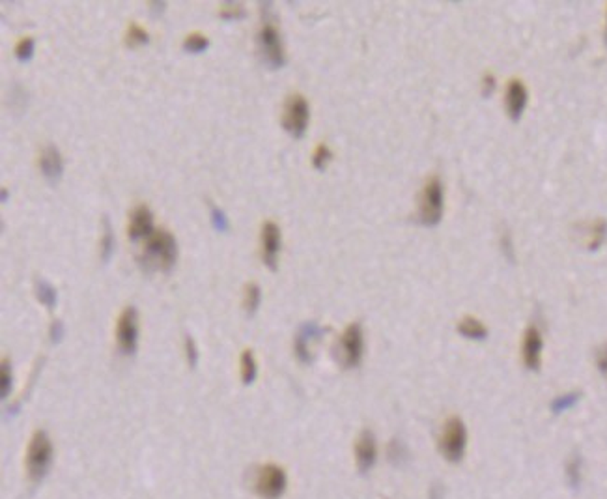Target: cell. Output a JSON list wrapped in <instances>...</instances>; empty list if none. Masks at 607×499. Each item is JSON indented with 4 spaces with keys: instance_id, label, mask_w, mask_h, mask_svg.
<instances>
[{
    "instance_id": "obj_17",
    "label": "cell",
    "mask_w": 607,
    "mask_h": 499,
    "mask_svg": "<svg viewBox=\"0 0 607 499\" xmlns=\"http://www.w3.org/2000/svg\"><path fill=\"white\" fill-rule=\"evenodd\" d=\"M458 333L464 335L465 339H473V340H484L488 337V330L486 325L477 318H462L458 324Z\"/></svg>"
},
{
    "instance_id": "obj_32",
    "label": "cell",
    "mask_w": 607,
    "mask_h": 499,
    "mask_svg": "<svg viewBox=\"0 0 607 499\" xmlns=\"http://www.w3.org/2000/svg\"><path fill=\"white\" fill-rule=\"evenodd\" d=\"M185 354H187V361H189V365L191 366L196 365V361H199V350H196V346H194V340L191 339L189 335L185 337Z\"/></svg>"
},
{
    "instance_id": "obj_14",
    "label": "cell",
    "mask_w": 607,
    "mask_h": 499,
    "mask_svg": "<svg viewBox=\"0 0 607 499\" xmlns=\"http://www.w3.org/2000/svg\"><path fill=\"white\" fill-rule=\"evenodd\" d=\"M542 346H544V342H542L540 331L536 330L535 325H531V327L525 331V337H523V348H521L523 363H525L527 369H531V371H538V369H540Z\"/></svg>"
},
{
    "instance_id": "obj_25",
    "label": "cell",
    "mask_w": 607,
    "mask_h": 499,
    "mask_svg": "<svg viewBox=\"0 0 607 499\" xmlns=\"http://www.w3.org/2000/svg\"><path fill=\"white\" fill-rule=\"evenodd\" d=\"M567 478H568V483H570V486H574V488H577L579 483H581V460H579L577 454H574V456L568 460Z\"/></svg>"
},
{
    "instance_id": "obj_8",
    "label": "cell",
    "mask_w": 607,
    "mask_h": 499,
    "mask_svg": "<svg viewBox=\"0 0 607 499\" xmlns=\"http://www.w3.org/2000/svg\"><path fill=\"white\" fill-rule=\"evenodd\" d=\"M116 342L126 355L135 354L138 344V313L135 307H126L116 324Z\"/></svg>"
},
{
    "instance_id": "obj_29",
    "label": "cell",
    "mask_w": 607,
    "mask_h": 499,
    "mask_svg": "<svg viewBox=\"0 0 607 499\" xmlns=\"http://www.w3.org/2000/svg\"><path fill=\"white\" fill-rule=\"evenodd\" d=\"M219 16L223 17V19H241V17H245V10H243V6L241 4H223V10L219 11Z\"/></svg>"
},
{
    "instance_id": "obj_9",
    "label": "cell",
    "mask_w": 607,
    "mask_h": 499,
    "mask_svg": "<svg viewBox=\"0 0 607 499\" xmlns=\"http://www.w3.org/2000/svg\"><path fill=\"white\" fill-rule=\"evenodd\" d=\"M256 492L264 499H277L284 494L286 490V473L284 469L275 466V464H267L264 468L258 469L255 481Z\"/></svg>"
},
{
    "instance_id": "obj_7",
    "label": "cell",
    "mask_w": 607,
    "mask_h": 499,
    "mask_svg": "<svg viewBox=\"0 0 607 499\" xmlns=\"http://www.w3.org/2000/svg\"><path fill=\"white\" fill-rule=\"evenodd\" d=\"M258 45H260V52L264 62L269 67H282L286 62L284 49H282L281 34L275 23L266 21L262 25L260 34H258Z\"/></svg>"
},
{
    "instance_id": "obj_6",
    "label": "cell",
    "mask_w": 607,
    "mask_h": 499,
    "mask_svg": "<svg viewBox=\"0 0 607 499\" xmlns=\"http://www.w3.org/2000/svg\"><path fill=\"white\" fill-rule=\"evenodd\" d=\"M308 118H311L308 103H306V99L303 98L301 94H294V96L286 99L284 114H282V128L291 137L301 139L306 131V125H308Z\"/></svg>"
},
{
    "instance_id": "obj_35",
    "label": "cell",
    "mask_w": 607,
    "mask_h": 499,
    "mask_svg": "<svg viewBox=\"0 0 607 499\" xmlns=\"http://www.w3.org/2000/svg\"><path fill=\"white\" fill-rule=\"evenodd\" d=\"M482 83H484V88H482V94H484V96H490V94L494 92V88H495L494 75H486L484 81H482Z\"/></svg>"
},
{
    "instance_id": "obj_3",
    "label": "cell",
    "mask_w": 607,
    "mask_h": 499,
    "mask_svg": "<svg viewBox=\"0 0 607 499\" xmlns=\"http://www.w3.org/2000/svg\"><path fill=\"white\" fill-rule=\"evenodd\" d=\"M443 217V184L438 176L430 178L421 193L418 219L424 227H435Z\"/></svg>"
},
{
    "instance_id": "obj_2",
    "label": "cell",
    "mask_w": 607,
    "mask_h": 499,
    "mask_svg": "<svg viewBox=\"0 0 607 499\" xmlns=\"http://www.w3.org/2000/svg\"><path fill=\"white\" fill-rule=\"evenodd\" d=\"M52 462V443L43 430L32 436L26 449V473L30 481H41L45 477Z\"/></svg>"
},
{
    "instance_id": "obj_26",
    "label": "cell",
    "mask_w": 607,
    "mask_h": 499,
    "mask_svg": "<svg viewBox=\"0 0 607 499\" xmlns=\"http://www.w3.org/2000/svg\"><path fill=\"white\" fill-rule=\"evenodd\" d=\"M209 45L208 38L204 36V34H189V36L184 40V49L187 52H202L206 51Z\"/></svg>"
},
{
    "instance_id": "obj_20",
    "label": "cell",
    "mask_w": 607,
    "mask_h": 499,
    "mask_svg": "<svg viewBox=\"0 0 607 499\" xmlns=\"http://www.w3.org/2000/svg\"><path fill=\"white\" fill-rule=\"evenodd\" d=\"M260 301H262L260 286H258L256 283L247 284L245 293H243V309H245V313L249 314V316L258 310V305H260Z\"/></svg>"
},
{
    "instance_id": "obj_33",
    "label": "cell",
    "mask_w": 607,
    "mask_h": 499,
    "mask_svg": "<svg viewBox=\"0 0 607 499\" xmlns=\"http://www.w3.org/2000/svg\"><path fill=\"white\" fill-rule=\"evenodd\" d=\"M501 247H503V254H505L511 262H514V247H512V237L508 232H505V234L501 236Z\"/></svg>"
},
{
    "instance_id": "obj_36",
    "label": "cell",
    "mask_w": 607,
    "mask_h": 499,
    "mask_svg": "<svg viewBox=\"0 0 607 499\" xmlns=\"http://www.w3.org/2000/svg\"><path fill=\"white\" fill-rule=\"evenodd\" d=\"M62 333H64V327H62V324L58 322V320H55V324H52L51 327V339L52 342H58L62 337Z\"/></svg>"
},
{
    "instance_id": "obj_22",
    "label": "cell",
    "mask_w": 607,
    "mask_h": 499,
    "mask_svg": "<svg viewBox=\"0 0 607 499\" xmlns=\"http://www.w3.org/2000/svg\"><path fill=\"white\" fill-rule=\"evenodd\" d=\"M256 359L255 354L250 350H245L241 354V380L245 386H250L256 378Z\"/></svg>"
},
{
    "instance_id": "obj_28",
    "label": "cell",
    "mask_w": 607,
    "mask_h": 499,
    "mask_svg": "<svg viewBox=\"0 0 607 499\" xmlns=\"http://www.w3.org/2000/svg\"><path fill=\"white\" fill-rule=\"evenodd\" d=\"M329 159H331V150L327 148L325 145H320L316 152H314V155H312V165H314V169L323 170L327 163H329Z\"/></svg>"
},
{
    "instance_id": "obj_27",
    "label": "cell",
    "mask_w": 607,
    "mask_h": 499,
    "mask_svg": "<svg viewBox=\"0 0 607 499\" xmlns=\"http://www.w3.org/2000/svg\"><path fill=\"white\" fill-rule=\"evenodd\" d=\"M16 57L19 62H30L34 57V40L32 38H23L16 47Z\"/></svg>"
},
{
    "instance_id": "obj_4",
    "label": "cell",
    "mask_w": 607,
    "mask_h": 499,
    "mask_svg": "<svg viewBox=\"0 0 607 499\" xmlns=\"http://www.w3.org/2000/svg\"><path fill=\"white\" fill-rule=\"evenodd\" d=\"M465 445H467V430L464 421L458 417H450L439 436V451L449 462H460L464 458Z\"/></svg>"
},
{
    "instance_id": "obj_23",
    "label": "cell",
    "mask_w": 607,
    "mask_h": 499,
    "mask_svg": "<svg viewBox=\"0 0 607 499\" xmlns=\"http://www.w3.org/2000/svg\"><path fill=\"white\" fill-rule=\"evenodd\" d=\"M579 398H581V393H567V395L557 396L555 400L551 402V410H553V413L567 412V410L576 406Z\"/></svg>"
},
{
    "instance_id": "obj_24",
    "label": "cell",
    "mask_w": 607,
    "mask_h": 499,
    "mask_svg": "<svg viewBox=\"0 0 607 499\" xmlns=\"http://www.w3.org/2000/svg\"><path fill=\"white\" fill-rule=\"evenodd\" d=\"M144 43H148V32L140 28L137 23H131L128 28V34H126V45L135 49V47L144 45Z\"/></svg>"
},
{
    "instance_id": "obj_34",
    "label": "cell",
    "mask_w": 607,
    "mask_h": 499,
    "mask_svg": "<svg viewBox=\"0 0 607 499\" xmlns=\"http://www.w3.org/2000/svg\"><path fill=\"white\" fill-rule=\"evenodd\" d=\"M596 366L598 371L607 378V344L596 352Z\"/></svg>"
},
{
    "instance_id": "obj_13",
    "label": "cell",
    "mask_w": 607,
    "mask_h": 499,
    "mask_svg": "<svg viewBox=\"0 0 607 499\" xmlns=\"http://www.w3.org/2000/svg\"><path fill=\"white\" fill-rule=\"evenodd\" d=\"M40 170L43 178L52 186L60 181L62 174H64V161H62V155L57 146L49 145L43 148L40 155Z\"/></svg>"
},
{
    "instance_id": "obj_1",
    "label": "cell",
    "mask_w": 607,
    "mask_h": 499,
    "mask_svg": "<svg viewBox=\"0 0 607 499\" xmlns=\"http://www.w3.org/2000/svg\"><path fill=\"white\" fill-rule=\"evenodd\" d=\"M138 262L146 271H170L176 262V240L170 232L159 228L146 240Z\"/></svg>"
},
{
    "instance_id": "obj_21",
    "label": "cell",
    "mask_w": 607,
    "mask_h": 499,
    "mask_svg": "<svg viewBox=\"0 0 607 499\" xmlns=\"http://www.w3.org/2000/svg\"><path fill=\"white\" fill-rule=\"evenodd\" d=\"M36 296L47 309H52L57 305V290L52 288L45 279H36Z\"/></svg>"
},
{
    "instance_id": "obj_10",
    "label": "cell",
    "mask_w": 607,
    "mask_h": 499,
    "mask_svg": "<svg viewBox=\"0 0 607 499\" xmlns=\"http://www.w3.org/2000/svg\"><path fill=\"white\" fill-rule=\"evenodd\" d=\"M279 251H281V228L273 221H266L262 227V260L271 271L277 269Z\"/></svg>"
},
{
    "instance_id": "obj_16",
    "label": "cell",
    "mask_w": 607,
    "mask_h": 499,
    "mask_svg": "<svg viewBox=\"0 0 607 499\" xmlns=\"http://www.w3.org/2000/svg\"><path fill=\"white\" fill-rule=\"evenodd\" d=\"M323 330L314 322H308L299 330L296 337V355L297 359L301 363H311L312 355H311V344L314 340H318L322 337Z\"/></svg>"
},
{
    "instance_id": "obj_31",
    "label": "cell",
    "mask_w": 607,
    "mask_h": 499,
    "mask_svg": "<svg viewBox=\"0 0 607 499\" xmlns=\"http://www.w3.org/2000/svg\"><path fill=\"white\" fill-rule=\"evenodd\" d=\"M11 389V371H10V363L4 361L2 363V387H0V393H2V398L8 396Z\"/></svg>"
},
{
    "instance_id": "obj_15",
    "label": "cell",
    "mask_w": 607,
    "mask_h": 499,
    "mask_svg": "<svg viewBox=\"0 0 607 499\" xmlns=\"http://www.w3.org/2000/svg\"><path fill=\"white\" fill-rule=\"evenodd\" d=\"M378 458V447H376V437L370 430H364V432L359 436L357 443H355V460H357V466L361 471H368L372 468L374 462Z\"/></svg>"
},
{
    "instance_id": "obj_18",
    "label": "cell",
    "mask_w": 607,
    "mask_h": 499,
    "mask_svg": "<svg viewBox=\"0 0 607 499\" xmlns=\"http://www.w3.org/2000/svg\"><path fill=\"white\" fill-rule=\"evenodd\" d=\"M607 237V223L603 219H596L592 223L591 228H589V240H587V249L589 251H598L602 247V243L606 242Z\"/></svg>"
},
{
    "instance_id": "obj_11",
    "label": "cell",
    "mask_w": 607,
    "mask_h": 499,
    "mask_svg": "<svg viewBox=\"0 0 607 499\" xmlns=\"http://www.w3.org/2000/svg\"><path fill=\"white\" fill-rule=\"evenodd\" d=\"M527 99H529V96H527L525 84L521 83L520 79H512L511 83H508V88H506L505 98L506 114L511 116L512 122H518V120L523 116V111H525L527 107Z\"/></svg>"
},
{
    "instance_id": "obj_5",
    "label": "cell",
    "mask_w": 607,
    "mask_h": 499,
    "mask_svg": "<svg viewBox=\"0 0 607 499\" xmlns=\"http://www.w3.org/2000/svg\"><path fill=\"white\" fill-rule=\"evenodd\" d=\"M364 352V339H362L361 324H350L342 333L337 344V359L344 369L359 366Z\"/></svg>"
},
{
    "instance_id": "obj_30",
    "label": "cell",
    "mask_w": 607,
    "mask_h": 499,
    "mask_svg": "<svg viewBox=\"0 0 607 499\" xmlns=\"http://www.w3.org/2000/svg\"><path fill=\"white\" fill-rule=\"evenodd\" d=\"M211 223H213V228L219 232H226L230 227L228 219H226L225 211L219 210V208L211 206Z\"/></svg>"
},
{
    "instance_id": "obj_37",
    "label": "cell",
    "mask_w": 607,
    "mask_h": 499,
    "mask_svg": "<svg viewBox=\"0 0 607 499\" xmlns=\"http://www.w3.org/2000/svg\"><path fill=\"white\" fill-rule=\"evenodd\" d=\"M606 43H607V28H606Z\"/></svg>"
},
{
    "instance_id": "obj_12",
    "label": "cell",
    "mask_w": 607,
    "mask_h": 499,
    "mask_svg": "<svg viewBox=\"0 0 607 499\" xmlns=\"http://www.w3.org/2000/svg\"><path fill=\"white\" fill-rule=\"evenodd\" d=\"M128 232H129V237H131L133 242H138V240H148L153 232H155L153 230V215L148 206L140 204V206H137L133 211H131Z\"/></svg>"
},
{
    "instance_id": "obj_19",
    "label": "cell",
    "mask_w": 607,
    "mask_h": 499,
    "mask_svg": "<svg viewBox=\"0 0 607 499\" xmlns=\"http://www.w3.org/2000/svg\"><path fill=\"white\" fill-rule=\"evenodd\" d=\"M99 251H101L103 262H108L114 252L113 228H111V223H108L107 217H103V237H101V243H99Z\"/></svg>"
}]
</instances>
